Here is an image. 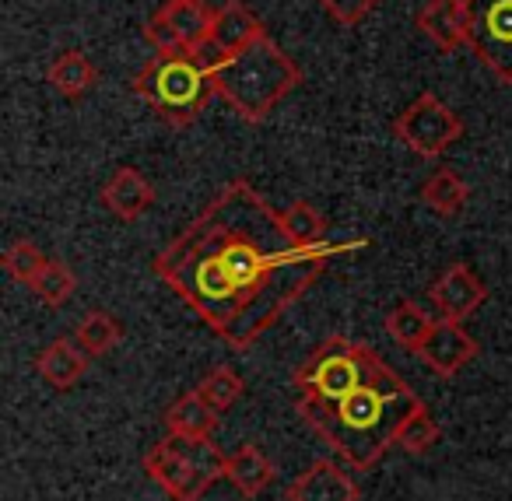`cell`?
I'll return each mask as SVG.
<instances>
[{
    "instance_id": "8fae6325",
    "label": "cell",
    "mask_w": 512,
    "mask_h": 501,
    "mask_svg": "<svg viewBox=\"0 0 512 501\" xmlns=\"http://www.w3.org/2000/svg\"><path fill=\"white\" fill-rule=\"evenodd\" d=\"M418 358L425 361L432 375L453 379V375H460L477 358V340L463 330V323L435 316V326L428 330L425 344L418 347Z\"/></svg>"
},
{
    "instance_id": "cb8c5ba5",
    "label": "cell",
    "mask_w": 512,
    "mask_h": 501,
    "mask_svg": "<svg viewBox=\"0 0 512 501\" xmlns=\"http://www.w3.org/2000/svg\"><path fill=\"white\" fill-rule=\"evenodd\" d=\"M281 228L292 239V246H316L327 235V218L309 200H295L281 211Z\"/></svg>"
},
{
    "instance_id": "ba28073f",
    "label": "cell",
    "mask_w": 512,
    "mask_h": 501,
    "mask_svg": "<svg viewBox=\"0 0 512 501\" xmlns=\"http://www.w3.org/2000/svg\"><path fill=\"white\" fill-rule=\"evenodd\" d=\"M467 46L502 85H512V0H467Z\"/></svg>"
},
{
    "instance_id": "7402d4cb",
    "label": "cell",
    "mask_w": 512,
    "mask_h": 501,
    "mask_svg": "<svg viewBox=\"0 0 512 501\" xmlns=\"http://www.w3.org/2000/svg\"><path fill=\"white\" fill-rule=\"evenodd\" d=\"M29 291L43 305L60 309V305L71 302V295L78 291V277H74V270L67 267L64 260H46V267L29 281Z\"/></svg>"
},
{
    "instance_id": "e0dca14e",
    "label": "cell",
    "mask_w": 512,
    "mask_h": 501,
    "mask_svg": "<svg viewBox=\"0 0 512 501\" xmlns=\"http://www.w3.org/2000/svg\"><path fill=\"white\" fill-rule=\"evenodd\" d=\"M46 81H50L57 95L78 102V99H85L88 92H95V85H99V67L81 50H64L53 57L50 71H46Z\"/></svg>"
},
{
    "instance_id": "d4e9b609",
    "label": "cell",
    "mask_w": 512,
    "mask_h": 501,
    "mask_svg": "<svg viewBox=\"0 0 512 501\" xmlns=\"http://www.w3.org/2000/svg\"><path fill=\"white\" fill-rule=\"evenodd\" d=\"M435 442H439V424H435L432 410H428L425 403H418V407L404 417V424H400L397 449H404L407 456H425V452L435 449Z\"/></svg>"
},
{
    "instance_id": "2e32d148",
    "label": "cell",
    "mask_w": 512,
    "mask_h": 501,
    "mask_svg": "<svg viewBox=\"0 0 512 501\" xmlns=\"http://www.w3.org/2000/svg\"><path fill=\"white\" fill-rule=\"evenodd\" d=\"M288 501H358V484L334 459H320L288 484Z\"/></svg>"
},
{
    "instance_id": "d6986e66",
    "label": "cell",
    "mask_w": 512,
    "mask_h": 501,
    "mask_svg": "<svg viewBox=\"0 0 512 501\" xmlns=\"http://www.w3.org/2000/svg\"><path fill=\"white\" fill-rule=\"evenodd\" d=\"M218 417H221L218 410H214L197 389H190V393H183L169 410H165V428H169L172 435L211 438L214 428H218Z\"/></svg>"
},
{
    "instance_id": "7a4b0ae2",
    "label": "cell",
    "mask_w": 512,
    "mask_h": 501,
    "mask_svg": "<svg viewBox=\"0 0 512 501\" xmlns=\"http://www.w3.org/2000/svg\"><path fill=\"white\" fill-rule=\"evenodd\" d=\"M418 403L421 396L383 358H376L369 375L341 400L327 403L316 396H299V414L351 466L369 470L386 456L390 445H397L400 424Z\"/></svg>"
},
{
    "instance_id": "4316f807",
    "label": "cell",
    "mask_w": 512,
    "mask_h": 501,
    "mask_svg": "<svg viewBox=\"0 0 512 501\" xmlns=\"http://www.w3.org/2000/svg\"><path fill=\"white\" fill-rule=\"evenodd\" d=\"M46 260H50V256H46L32 239H18V242H11L8 253H4V270H8L15 281L29 284L32 277L46 267Z\"/></svg>"
},
{
    "instance_id": "7c38bea8",
    "label": "cell",
    "mask_w": 512,
    "mask_h": 501,
    "mask_svg": "<svg viewBox=\"0 0 512 501\" xmlns=\"http://www.w3.org/2000/svg\"><path fill=\"white\" fill-rule=\"evenodd\" d=\"M467 25V0H425L414 15V29L446 53L467 46Z\"/></svg>"
},
{
    "instance_id": "8992f818",
    "label": "cell",
    "mask_w": 512,
    "mask_h": 501,
    "mask_svg": "<svg viewBox=\"0 0 512 501\" xmlns=\"http://www.w3.org/2000/svg\"><path fill=\"white\" fill-rule=\"evenodd\" d=\"M379 354L365 344H355L348 337H327L295 372V389L299 396H316V400H341L344 393L358 386L369 375L372 361Z\"/></svg>"
},
{
    "instance_id": "52a82bcc",
    "label": "cell",
    "mask_w": 512,
    "mask_h": 501,
    "mask_svg": "<svg viewBox=\"0 0 512 501\" xmlns=\"http://www.w3.org/2000/svg\"><path fill=\"white\" fill-rule=\"evenodd\" d=\"M393 134L404 148L421 158H439L463 137L460 113L446 106L435 92H421L411 106H404L393 120Z\"/></svg>"
},
{
    "instance_id": "5b68a950",
    "label": "cell",
    "mask_w": 512,
    "mask_h": 501,
    "mask_svg": "<svg viewBox=\"0 0 512 501\" xmlns=\"http://www.w3.org/2000/svg\"><path fill=\"white\" fill-rule=\"evenodd\" d=\"M225 452L211 438L172 435L162 438L144 456V473L169 494L172 501H200L214 480L225 477Z\"/></svg>"
},
{
    "instance_id": "484cf974",
    "label": "cell",
    "mask_w": 512,
    "mask_h": 501,
    "mask_svg": "<svg viewBox=\"0 0 512 501\" xmlns=\"http://www.w3.org/2000/svg\"><path fill=\"white\" fill-rule=\"evenodd\" d=\"M197 393L204 396V400L211 403L218 414H225V410H232L235 403L242 400V393H246V382H242V375L235 372V368L218 365L197 382Z\"/></svg>"
},
{
    "instance_id": "6da1fadb",
    "label": "cell",
    "mask_w": 512,
    "mask_h": 501,
    "mask_svg": "<svg viewBox=\"0 0 512 501\" xmlns=\"http://www.w3.org/2000/svg\"><path fill=\"white\" fill-rule=\"evenodd\" d=\"M358 249L369 239L292 246L281 214L235 179L158 253L155 274L214 337L246 351L313 288L327 260Z\"/></svg>"
},
{
    "instance_id": "9a60e30c",
    "label": "cell",
    "mask_w": 512,
    "mask_h": 501,
    "mask_svg": "<svg viewBox=\"0 0 512 501\" xmlns=\"http://www.w3.org/2000/svg\"><path fill=\"white\" fill-rule=\"evenodd\" d=\"M88 358H92V354L78 344V337H57L53 344H46L43 351L36 354V372L46 386L64 393V389H74L85 379Z\"/></svg>"
},
{
    "instance_id": "30bf717a",
    "label": "cell",
    "mask_w": 512,
    "mask_h": 501,
    "mask_svg": "<svg viewBox=\"0 0 512 501\" xmlns=\"http://www.w3.org/2000/svg\"><path fill=\"white\" fill-rule=\"evenodd\" d=\"M428 302H432L439 319L467 323V319L488 302V284H484L467 263H453V267L442 270L439 281L428 288Z\"/></svg>"
},
{
    "instance_id": "277c9868",
    "label": "cell",
    "mask_w": 512,
    "mask_h": 501,
    "mask_svg": "<svg viewBox=\"0 0 512 501\" xmlns=\"http://www.w3.org/2000/svg\"><path fill=\"white\" fill-rule=\"evenodd\" d=\"M214 60L218 53L211 50V43L204 50H155V57L134 74L130 88L162 123L190 127L207 109V102L218 99L211 71Z\"/></svg>"
},
{
    "instance_id": "ac0fdd59",
    "label": "cell",
    "mask_w": 512,
    "mask_h": 501,
    "mask_svg": "<svg viewBox=\"0 0 512 501\" xmlns=\"http://www.w3.org/2000/svg\"><path fill=\"white\" fill-rule=\"evenodd\" d=\"M225 480H232L246 498L264 494L274 484V463L256 449V445H239L235 452H228L225 459Z\"/></svg>"
},
{
    "instance_id": "603a6c76",
    "label": "cell",
    "mask_w": 512,
    "mask_h": 501,
    "mask_svg": "<svg viewBox=\"0 0 512 501\" xmlns=\"http://www.w3.org/2000/svg\"><path fill=\"white\" fill-rule=\"evenodd\" d=\"M74 337H78V344L85 347L92 358H99V354H109L116 344H120L123 326H120V319L109 316L106 309H92L78 326H74Z\"/></svg>"
},
{
    "instance_id": "3957f363",
    "label": "cell",
    "mask_w": 512,
    "mask_h": 501,
    "mask_svg": "<svg viewBox=\"0 0 512 501\" xmlns=\"http://www.w3.org/2000/svg\"><path fill=\"white\" fill-rule=\"evenodd\" d=\"M218 99L249 127L271 120V113L302 85V71L271 36L256 39L246 50L218 57L211 64Z\"/></svg>"
},
{
    "instance_id": "5bb4252c",
    "label": "cell",
    "mask_w": 512,
    "mask_h": 501,
    "mask_svg": "<svg viewBox=\"0 0 512 501\" xmlns=\"http://www.w3.org/2000/svg\"><path fill=\"white\" fill-rule=\"evenodd\" d=\"M102 204L113 218L120 221H137L141 214H148L155 207V186L134 165H120L113 176L102 186Z\"/></svg>"
},
{
    "instance_id": "44dd1931",
    "label": "cell",
    "mask_w": 512,
    "mask_h": 501,
    "mask_svg": "<svg viewBox=\"0 0 512 501\" xmlns=\"http://www.w3.org/2000/svg\"><path fill=\"white\" fill-rule=\"evenodd\" d=\"M432 326H435V316L421 309L418 302H411V298L397 302L390 309V316H386V333H390L404 351H414V354H418V347L425 344Z\"/></svg>"
},
{
    "instance_id": "9c48e42d",
    "label": "cell",
    "mask_w": 512,
    "mask_h": 501,
    "mask_svg": "<svg viewBox=\"0 0 512 501\" xmlns=\"http://www.w3.org/2000/svg\"><path fill=\"white\" fill-rule=\"evenodd\" d=\"M214 8L207 0H162L148 18L144 39L155 50H204L211 43Z\"/></svg>"
},
{
    "instance_id": "83f0119b",
    "label": "cell",
    "mask_w": 512,
    "mask_h": 501,
    "mask_svg": "<svg viewBox=\"0 0 512 501\" xmlns=\"http://www.w3.org/2000/svg\"><path fill=\"white\" fill-rule=\"evenodd\" d=\"M320 8L327 11L330 22L351 29V25H362L379 8V0H320Z\"/></svg>"
},
{
    "instance_id": "4fadbf2b",
    "label": "cell",
    "mask_w": 512,
    "mask_h": 501,
    "mask_svg": "<svg viewBox=\"0 0 512 501\" xmlns=\"http://www.w3.org/2000/svg\"><path fill=\"white\" fill-rule=\"evenodd\" d=\"M264 36H267V29H264V22H260V15H256L249 4H242V0H225V4L214 8L211 50L218 53V57L246 50L249 43H256V39H264Z\"/></svg>"
},
{
    "instance_id": "ffe728a7",
    "label": "cell",
    "mask_w": 512,
    "mask_h": 501,
    "mask_svg": "<svg viewBox=\"0 0 512 501\" xmlns=\"http://www.w3.org/2000/svg\"><path fill=\"white\" fill-rule=\"evenodd\" d=\"M467 200H470L467 179L456 169H446V165L435 169L432 176L421 183V204L432 214H439V218H456V214L467 207Z\"/></svg>"
}]
</instances>
